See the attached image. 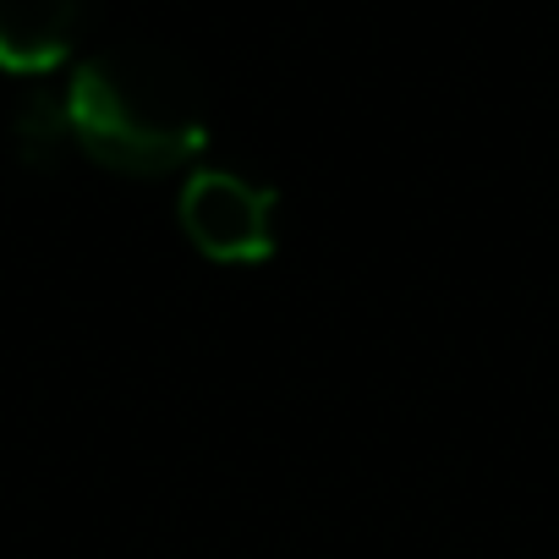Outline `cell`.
Listing matches in <instances>:
<instances>
[{
	"label": "cell",
	"mask_w": 559,
	"mask_h": 559,
	"mask_svg": "<svg viewBox=\"0 0 559 559\" xmlns=\"http://www.w3.org/2000/svg\"><path fill=\"white\" fill-rule=\"evenodd\" d=\"M61 110L72 143L121 176L181 170L209 143V99L198 72L154 39H121L88 56Z\"/></svg>",
	"instance_id": "1"
},
{
	"label": "cell",
	"mask_w": 559,
	"mask_h": 559,
	"mask_svg": "<svg viewBox=\"0 0 559 559\" xmlns=\"http://www.w3.org/2000/svg\"><path fill=\"white\" fill-rule=\"evenodd\" d=\"M181 230L214 263H258L274 247V192L236 170H198L181 192Z\"/></svg>",
	"instance_id": "2"
},
{
	"label": "cell",
	"mask_w": 559,
	"mask_h": 559,
	"mask_svg": "<svg viewBox=\"0 0 559 559\" xmlns=\"http://www.w3.org/2000/svg\"><path fill=\"white\" fill-rule=\"evenodd\" d=\"M99 0H0V67L50 72L88 34Z\"/></svg>",
	"instance_id": "3"
}]
</instances>
